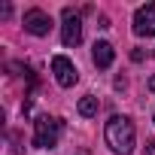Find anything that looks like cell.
I'll use <instances>...</instances> for the list:
<instances>
[{
    "label": "cell",
    "mask_w": 155,
    "mask_h": 155,
    "mask_svg": "<svg viewBox=\"0 0 155 155\" xmlns=\"http://www.w3.org/2000/svg\"><path fill=\"white\" fill-rule=\"evenodd\" d=\"M107 146L116 152V155H131L134 152V140H137V131H134V122L128 116H113L107 122Z\"/></svg>",
    "instance_id": "obj_1"
},
{
    "label": "cell",
    "mask_w": 155,
    "mask_h": 155,
    "mask_svg": "<svg viewBox=\"0 0 155 155\" xmlns=\"http://www.w3.org/2000/svg\"><path fill=\"white\" fill-rule=\"evenodd\" d=\"M61 128L64 122L55 119V116H40L34 122V146L37 149H55L58 146V137H61Z\"/></svg>",
    "instance_id": "obj_2"
},
{
    "label": "cell",
    "mask_w": 155,
    "mask_h": 155,
    "mask_svg": "<svg viewBox=\"0 0 155 155\" xmlns=\"http://www.w3.org/2000/svg\"><path fill=\"white\" fill-rule=\"evenodd\" d=\"M61 43L64 46H79V40H82V18L76 15L70 6H64L61 9Z\"/></svg>",
    "instance_id": "obj_3"
},
{
    "label": "cell",
    "mask_w": 155,
    "mask_h": 155,
    "mask_svg": "<svg viewBox=\"0 0 155 155\" xmlns=\"http://www.w3.org/2000/svg\"><path fill=\"white\" fill-rule=\"evenodd\" d=\"M52 73H55V79H58L61 88H70V85L79 82V70H76V64L70 58H64V55H55L52 58Z\"/></svg>",
    "instance_id": "obj_4"
},
{
    "label": "cell",
    "mask_w": 155,
    "mask_h": 155,
    "mask_svg": "<svg viewBox=\"0 0 155 155\" xmlns=\"http://www.w3.org/2000/svg\"><path fill=\"white\" fill-rule=\"evenodd\" d=\"M134 34L137 37H155V3H146L134 12Z\"/></svg>",
    "instance_id": "obj_5"
},
{
    "label": "cell",
    "mask_w": 155,
    "mask_h": 155,
    "mask_svg": "<svg viewBox=\"0 0 155 155\" xmlns=\"http://www.w3.org/2000/svg\"><path fill=\"white\" fill-rule=\"evenodd\" d=\"M25 31L34 34V37H46V34L52 31L49 12H43V9H28V12H25Z\"/></svg>",
    "instance_id": "obj_6"
},
{
    "label": "cell",
    "mask_w": 155,
    "mask_h": 155,
    "mask_svg": "<svg viewBox=\"0 0 155 155\" xmlns=\"http://www.w3.org/2000/svg\"><path fill=\"white\" fill-rule=\"evenodd\" d=\"M113 58H116V49L107 43V40H101V43H94V52H91V61H94V67H101V70H107L110 64H113Z\"/></svg>",
    "instance_id": "obj_7"
},
{
    "label": "cell",
    "mask_w": 155,
    "mask_h": 155,
    "mask_svg": "<svg viewBox=\"0 0 155 155\" xmlns=\"http://www.w3.org/2000/svg\"><path fill=\"white\" fill-rule=\"evenodd\" d=\"M97 97H91V94H85L82 101H79V116H85V119H91V116H97Z\"/></svg>",
    "instance_id": "obj_8"
},
{
    "label": "cell",
    "mask_w": 155,
    "mask_h": 155,
    "mask_svg": "<svg viewBox=\"0 0 155 155\" xmlns=\"http://www.w3.org/2000/svg\"><path fill=\"white\" fill-rule=\"evenodd\" d=\"M146 155H155V140H149V143H146Z\"/></svg>",
    "instance_id": "obj_9"
},
{
    "label": "cell",
    "mask_w": 155,
    "mask_h": 155,
    "mask_svg": "<svg viewBox=\"0 0 155 155\" xmlns=\"http://www.w3.org/2000/svg\"><path fill=\"white\" fill-rule=\"evenodd\" d=\"M76 155H88V152H85V149H82V152H76Z\"/></svg>",
    "instance_id": "obj_10"
}]
</instances>
